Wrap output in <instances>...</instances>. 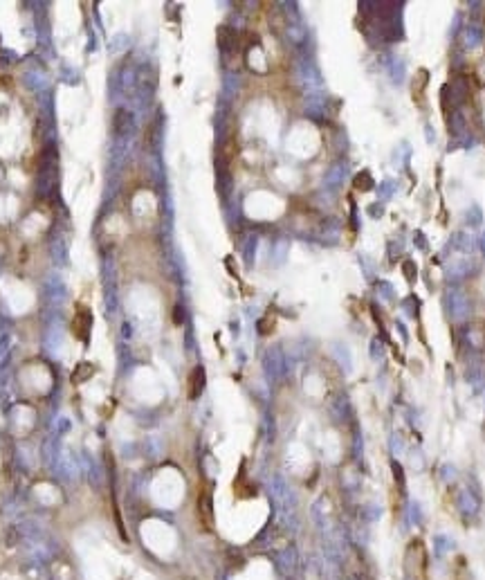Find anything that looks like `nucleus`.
<instances>
[{
    "label": "nucleus",
    "instance_id": "14",
    "mask_svg": "<svg viewBox=\"0 0 485 580\" xmlns=\"http://www.w3.org/2000/svg\"><path fill=\"white\" fill-rule=\"evenodd\" d=\"M382 356H384V344H382L380 337H373V340H371V357H373L375 362H380Z\"/></svg>",
    "mask_w": 485,
    "mask_h": 580
},
{
    "label": "nucleus",
    "instance_id": "20",
    "mask_svg": "<svg viewBox=\"0 0 485 580\" xmlns=\"http://www.w3.org/2000/svg\"><path fill=\"white\" fill-rule=\"evenodd\" d=\"M465 131V124H463V117L458 115V112H454V119H452V133L454 135H461Z\"/></svg>",
    "mask_w": 485,
    "mask_h": 580
},
{
    "label": "nucleus",
    "instance_id": "4",
    "mask_svg": "<svg viewBox=\"0 0 485 580\" xmlns=\"http://www.w3.org/2000/svg\"><path fill=\"white\" fill-rule=\"evenodd\" d=\"M198 513H200V519L205 522V526L209 529L213 522V513H211V495L209 491H205L200 497H198Z\"/></svg>",
    "mask_w": 485,
    "mask_h": 580
},
{
    "label": "nucleus",
    "instance_id": "19",
    "mask_svg": "<svg viewBox=\"0 0 485 580\" xmlns=\"http://www.w3.org/2000/svg\"><path fill=\"white\" fill-rule=\"evenodd\" d=\"M389 443H391V452H393L396 457H398V454H402V450H404V443H402L400 434H391V441H389Z\"/></svg>",
    "mask_w": 485,
    "mask_h": 580
},
{
    "label": "nucleus",
    "instance_id": "16",
    "mask_svg": "<svg viewBox=\"0 0 485 580\" xmlns=\"http://www.w3.org/2000/svg\"><path fill=\"white\" fill-rule=\"evenodd\" d=\"M130 126V117L126 111H117V117H115V129H117V133H124V129H128Z\"/></svg>",
    "mask_w": 485,
    "mask_h": 580
},
{
    "label": "nucleus",
    "instance_id": "21",
    "mask_svg": "<svg viewBox=\"0 0 485 580\" xmlns=\"http://www.w3.org/2000/svg\"><path fill=\"white\" fill-rule=\"evenodd\" d=\"M391 468H393V477H396V481H400V486L404 488V470H402V466L398 461L391 463Z\"/></svg>",
    "mask_w": 485,
    "mask_h": 580
},
{
    "label": "nucleus",
    "instance_id": "24",
    "mask_svg": "<svg viewBox=\"0 0 485 580\" xmlns=\"http://www.w3.org/2000/svg\"><path fill=\"white\" fill-rule=\"evenodd\" d=\"M413 241H416V245H418L420 250H427V241H424V234H422V232H416Z\"/></svg>",
    "mask_w": 485,
    "mask_h": 580
},
{
    "label": "nucleus",
    "instance_id": "29",
    "mask_svg": "<svg viewBox=\"0 0 485 580\" xmlns=\"http://www.w3.org/2000/svg\"><path fill=\"white\" fill-rule=\"evenodd\" d=\"M481 250H483V254H485V232H483V236H481Z\"/></svg>",
    "mask_w": 485,
    "mask_h": 580
},
{
    "label": "nucleus",
    "instance_id": "9",
    "mask_svg": "<svg viewBox=\"0 0 485 580\" xmlns=\"http://www.w3.org/2000/svg\"><path fill=\"white\" fill-rule=\"evenodd\" d=\"M92 374H95V367H92L90 362H81L77 369H74L72 382H74V385H81V382H85V380H88Z\"/></svg>",
    "mask_w": 485,
    "mask_h": 580
},
{
    "label": "nucleus",
    "instance_id": "12",
    "mask_svg": "<svg viewBox=\"0 0 485 580\" xmlns=\"http://www.w3.org/2000/svg\"><path fill=\"white\" fill-rule=\"evenodd\" d=\"M393 191H396V182H393V180H384V182H380V187H378L380 201H389L391 196H393Z\"/></svg>",
    "mask_w": 485,
    "mask_h": 580
},
{
    "label": "nucleus",
    "instance_id": "28",
    "mask_svg": "<svg viewBox=\"0 0 485 580\" xmlns=\"http://www.w3.org/2000/svg\"><path fill=\"white\" fill-rule=\"evenodd\" d=\"M173 319H175V322H178V324L182 322V315H180V306H175V312H173Z\"/></svg>",
    "mask_w": 485,
    "mask_h": 580
},
{
    "label": "nucleus",
    "instance_id": "27",
    "mask_svg": "<svg viewBox=\"0 0 485 580\" xmlns=\"http://www.w3.org/2000/svg\"><path fill=\"white\" fill-rule=\"evenodd\" d=\"M424 131H427V142H434V140H436V133H434V129H431V126H427V129H424Z\"/></svg>",
    "mask_w": 485,
    "mask_h": 580
},
{
    "label": "nucleus",
    "instance_id": "18",
    "mask_svg": "<svg viewBox=\"0 0 485 580\" xmlns=\"http://www.w3.org/2000/svg\"><path fill=\"white\" fill-rule=\"evenodd\" d=\"M378 290H380V295H382V299H386V301L393 299V286H391L389 281H380Z\"/></svg>",
    "mask_w": 485,
    "mask_h": 580
},
{
    "label": "nucleus",
    "instance_id": "13",
    "mask_svg": "<svg viewBox=\"0 0 485 580\" xmlns=\"http://www.w3.org/2000/svg\"><path fill=\"white\" fill-rule=\"evenodd\" d=\"M409 517H411V522L416 526H420L424 522V515H422V506H420L418 502H411L409 504Z\"/></svg>",
    "mask_w": 485,
    "mask_h": 580
},
{
    "label": "nucleus",
    "instance_id": "26",
    "mask_svg": "<svg viewBox=\"0 0 485 580\" xmlns=\"http://www.w3.org/2000/svg\"><path fill=\"white\" fill-rule=\"evenodd\" d=\"M368 212L373 214V216H382V212H384V209H382V205H380V207L373 205V207H368Z\"/></svg>",
    "mask_w": 485,
    "mask_h": 580
},
{
    "label": "nucleus",
    "instance_id": "10",
    "mask_svg": "<svg viewBox=\"0 0 485 580\" xmlns=\"http://www.w3.org/2000/svg\"><path fill=\"white\" fill-rule=\"evenodd\" d=\"M353 184H355V189H359V191H371L373 189V184H375V180H373V176H371V171H362V173H357L355 176Z\"/></svg>",
    "mask_w": 485,
    "mask_h": 580
},
{
    "label": "nucleus",
    "instance_id": "11",
    "mask_svg": "<svg viewBox=\"0 0 485 580\" xmlns=\"http://www.w3.org/2000/svg\"><path fill=\"white\" fill-rule=\"evenodd\" d=\"M454 549V540L447 535H436L434 537V551L436 556H445L447 551H452Z\"/></svg>",
    "mask_w": 485,
    "mask_h": 580
},
{
    "label": "nucleus",
    "instance_id": "7",
    "mask_svg": "<svg viewBox=\"0 0 485 580\" xmlns=\"http://www.w3.org/2000/svg\"><path fill=\"white\" fill-rule=\"evenodd\" d=\"M218 45L220 50L227 52V50H234L236 47V32L232 27H220L218 29Z\"/></svg>",
    "mask_w": 485,
    "mask_h": 580
},
{
    "label": "nucleus",
    "instance_id": "22",
    "mask_svg": "<svg viewBox=\"0 0 485 580\" xmlns=\"http://www.w3.org/2000/svg\"><path fill=\"white\" fill-rule=\"evenodd\" d=\"M443 479H445V481H454V479H456V468H454V466H449V463H445V466H443Z\"/></svg>",
    "mask_w": 485,
    "mask_h": 580
},
{
    "label": "nucleus",
    "instance_id": "6",
    "mask_svg": "<svg viewBox=\"0 0 485 580\" xmlns=\"http://www.w3.org/2000/svg\"><path fill=\"white\" fill-rule=\"evenodd\" d=\"M458 508H461L465 515H474L476 511H479V499L469 491H461L458 492Z\"/></svg>",
    "mask_w": 485,
    "mask_h": 580
},
{
    "label": "nucleus",
    "instance_id": "5",
    "mask_svg": "<svg viewBox=\"0 0 485 580\" xmlns=\"http://www.w3.org/2000/svg\"><path fill=\"white\" fill-rule=\"evenodd\" d=\"M386 70H389V77L393 84H402L404 81V74H407V66L400 56H391V61L386 63Z\"/></svg>",
    "mask_w": 485,
    "mask_h": 580
},
{
    "label": "nucleus",
    "instance_id": "1",
    "mask_svg": "<svg viewBox=\"0 0 485 580\" xmlns=\"http://www.w3.org/2000/svg\"><path fill=\"white\" fill-rule=\"evenodd\" d=\"M445 306H447V312H449V317H452L454 322H465V319L469 317V311H472L469 299L463 290H449L445 297Z\"/></svg>",
    "mask_w": 485,
    "mask_h": 580
},
{
    "label": "nucleus",
    "instance_id": "8",
    "mask_svg": "<svg viewBox=\"0 0 485 580\" xmlns=\"http://www.w3.org/2000/svg\"><path fill=\"white\" fill-rule=\"evenodd\" d=\"M481 41H483V32H481V27H476V25H467V27L463 29L465 47H476Z\"/></svg>",
    "mask_w": 485,
    "mask_h": 580
},
{
    "label": "nucleus",
    "instance_id": "25",
    "mask_svg": "<svg viewBox=\"0 0 485 580\" xmlns=\"http://www.w3.org/2000/svg\"><path fill=\"white\" fill-rule=\"evenodd\" d=\"M270 326H274V322H272V319H261V324H258V329H261V333H263V335H265V333H270V331H272V329H270Z\"/></svg>",
    "mask_w": 485,
    "mask_h": 580
},
{
    "label": "nucleus",
    "instance_id": "15",
    "mask_svg": "<svg viewBox=\"0 0 485 580\" xmlns=\"http://www.w3.org/2000/svg\"><path fill=\"white\" fill-rule=\"evenodd\" d=\"M409 156H411V149H409V144H407V142H402V144H400V149H398L396 153H393V162H396V164H404Z\"/></svg>",
    "mask_w": 485,
    "mask_h": 580
},
{
    "label": "nucleus",
    "instance_id": "17",
    "mask_svg": "<svg viewBox=\"0 0 485 580\" xmlns=\"http://www.w3.org/2000/svg\"><path fill=\"white\" fill-rule=\"evenodd\" d=\"M402 272H404V277H407L409 281H413L416 277H418V268H416V261H411V259H407V261L402 263Z\"/></svg>",
    "mask_w": 485,
    "mask_h": 580
},
{
    "label": "nucleus",
    "instance_id": "3",
    "mask_svg": "<svg viewBox=\"0 0 485 580\" xmlns=\"http://www.w3.org/2000/svg\"><path fill=\"white\" fill-rule=\"evenodd\" d=\"M202 389H205V369H202V367H195L193 371L189 374V391H187L189 401H195V398H200Z\"/></svg>",
    "mask_w": 485,
    "mask_h": 580
},
{
    "label": "nucleus",
    "instance_id": "23",
    "mask_svg": "<svg viewBox=\"0 0 485 580\" xmlns=\"http://www.w3.org/2000/svg\"><path fill=\"white\" fill-rule=\"evenodd\" d=\"M344 176H346V167H341V164H337V167L333 169V173H330V178H333L335 182H339Z\"/></svg>",
    "mask_w": 485,
    "mask_h": 580
},
{
    "label": "nucleus",
    "instance_id": "2",
    "mask_svg": "<svg viewBox=\"0 0 485 580\" xmlns=\"http://www.w3.org/2000/svg\"><path fill=\"white\" fill-rule=\"evenodd\" d=\"M90 324H92V315H90V311L85 306H81V304H79V306H77V315H74V319H72V333H74V337H79V340H88Z\"/></svg>",
    "mask_w": 485,
    "mask_h": 580
}]
</instances>
